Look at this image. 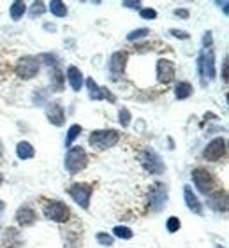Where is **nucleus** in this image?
I'll use <instances>...</instances> for the list:
<instances>
[{
  "label": "nucleus",
  "mask_w": 229,
  "mask_h": 248,
  "mask_svg": "<svg viewBox=\"0 0 229 248\" xmlns=\"http://www.w3.org/2000/svg\"><path fill=\"white\" fill-rule=\"evenodd\" d=\"M97 241H99L102 247H113V238H111L110 234H106V232L97 234Z\"/></svg>",
  "instance_id": "28"
},
{
  "label": "nucleus",
  "mask_w": 229,
  "mask_h": 248,
  "mask_svg": "<svg viewBox=\"0 0 229 248\" xmlns=\"http://www.w3.org/2000/svg\"><path fill=\"white\" fill-rule=\"evenodd\" d=\"M2 210H4V202L0 201V213H2Z\"/></svg>",
  "instance_id": "38"
},
{
  "label": "nucleus",
  "mask_w": 229,
  "mask_h": 248,
  "mask_svg": "<svg viewBox=\"0 0 229 248\" xmlns=\"http://www.w3.org/2000/svg\"><path fill=\"white\" fill-rule=\"evenodd\" d=\"M222 79L228 81V57H226L224 62H222Z\"/></svg>",
  "instance_id": "34"
},
{
  "label": "nucleus",
  "mask_w": 229,
  "mask_h": 248,
  "mask_svg": "<svg viewBox=\"0 0 229 248\" xmlns=\"http://www.w3.org/2000/svg\"><path fill=\"white\" fill-rule=\"evenodd\" d=\"M39 63H41L39 58H35V57L19 58L18 63H16V74H18L21 79H32V78L37 76Z\"/></svg>",
  "instance_id": "8"
},
{
  "label": "nucleus",
  "mask_w": 229,
  "mask_h": 248,
  "mask_svg": "<svg viewBox=\"0 0 229 248\" xmlns=\"http://www.w3.org/2000/svg\"><path fill=\"white\" fill-rule=\"evenodd\" d=\"M86 88H88V95H90V99L94 100H102V99H110L111 102L114 100V97L111 95V93H108V90H104V88H100L99 85H97L92 78H88L86 79Z\"/></svg>",
  "instance_id": "14"
},
{
  "label": "nucleus",
  "mask_w": 229,
  "mask_h": 248,
  "mask_svg": "<svg viewBox=\"0 0 229 248\" xmlns=\"http://www.w3.org/2000/svg\"><path fill=\"white\" fill-rule=\"evenodd\" d=\"M92 188L88 183H74V185L69 186V196L74 199L76 204H80L83 210H88V206H90V197H92Z\"/></svg>",
  "instance_id": "6"
},
{
  "label": "nucleus",
  "mask_w": 229,
  "mask_h": 248,
  "mask_svg": "<svg viewBox=\"0 0 229 248\" xmlns=\"http://www.w3.org/2000/svg\"><path fill=\"white\" fill-rule=\"evenodd\" d=\"M192 85L191 83H187V81H180L177 85V88H175V95H177L178 100H183L187 99V97H191L192 95Z\"/></svg>",
  "instance_id": "20"
},
{
  "label": "nucleus",
  "mask_w": 229,
  "mask_h": 248,
  "mask_svg": "<svg viewBox=\"0 0 229 248\" xmlns=\"http://www.w3.org/2000/svg\"><path fill=\"white\" fill-rule=\"evenodd\" d=\"M67 79H69V85L74 92H80L83 86V74L78 67L71 65L67 69Z\"/></svg>",
  "instance_id": "17"
},
{
  "label": "nucleus",
  "mask_w": 229,
  "mask_h": 248,
  "mask_svg": "<svg viewBox=\"0 0 229 248\" xmlns=\"http://www.w3.org/2000/svg\"><path fill=\"white\" fill-rule=\"evenodd\" d=\"M175 78V63L171 60H166V58H161L157 62V79L159 83H169Z\"/></svg>",
  "instance_id": "11"
},
{
  "label": "nucleus",
  "mask_w": 229,
  "mask_h": 248,
  "mask_svg": "<svg viewBox=\"0 0 229 248\" xmlns=\"http://www.w3.org/2000/svg\"><path fill=\"white\" fill-rule=\"evenodd\" d=\"M203 44H205V48H210L212 44V32H206L205 37H203Z\"/></svg>",
  "instance_id": "35"
},
{
  "label": "nucleus",
  "mask_w": 229,
  "mask_h": 248,
  "mask_svg": "<svg viewBox=\"0 0 229 248\" xmlns=\"http://www.w3.org/2000/svg\"><path fill=\"white\" fill-rule=\"evenodd\" d=\"M0 183H2V174H0Z\"/></svg>",
  "instance_id": "40"
},
{
  "label": "nucleus",
  "mask_w": 229,
  "mask_h": 248,
  "mask_svg": "<svg viewBox=\"0 0 229 248\" xmlns=\"http://www.w3.org/2000/svg\"><path fill=\"white\" fill-rule=\"evenodd\" d=\"M113 232L116 238H122V239L132 238V231H131L129 227H124V225H116V227L113 229Z\"/></svg>",
  "instance_id": "25"
},
{
  "label": "nucleus",
  "mask_w": 229,
  "mask_h": 248,
  "mask_svg": "<svg viewBox=\"0 0 229 248\" xmlns=\"http://www.w3.org/2000/svg\"><path fill=\"white\" fill-rule=\"evenodd\" d=\"M88 164V157H86V152L82 148V146H74V148H69L65 153V169L71 174H76V172L83 171Z\"/></svg>",
  "instance_id": "1"
},
{
  "label": "nucleus",
  "mask_w": 229,
  "mask_h": 248,
  "mask_svg": "<svg viewBox=\"0 0 229 248\" xmlns=\"http://www.w3.org/2000/svg\"><path fill=\"white\" fill-rule=\"evenodd\" d=\"M175 15L180 16V18H189V11L187 9H177L175 11Z\"/></svg>",
  "instance_id": "36"
},
{
  "label": "nucleus",
  "mask_w": 229,
  "mask_h": 248,
  "mask_svg": "<svg viewBox=\"0 0 229 248\" xmlns=\"http://www.w3.org/2000/svg\"><path fill=\"white\" fill-rule=\"evenodd\" d=\"M122 5H124V7H131V9H138V7H141V2H131V0H125V2H122Z\"/></svg>",
  "instance_id": "33"
},
{
  "label": "nucleus",
  "mask_w": 229,
  "mask_h": 248,
  "mask_svg": "<svg viewBox=\"0 0 229 248\" xmlns=\"http://www.w3.org/2000/svg\"><path fill=\"white\" fill-rule=\"evenodd\" d=\"M217 5H222V9H224V13L228 15V2H222V4H220V2H217Z\"/></svg>",
  "instance_id": "37"
},
{
  "label": "nucleus",
  "mask_w": 229,
  "mask_h": 248,
  "mask_svg": "<svg viewBox=\"0 0 229 248\" xmlns=\"http://www.w3.org/2000/svg\"><path fill=\"white\" fill-rule=\"evenodd\" d=\"M43 213L48 220L58 222V224L67 222L69 215H71V213H69V208H67L64 202H60V201H51V202H48V204L44 206Z\"/></svg>",
  "instance_id": "7"
},
{
  "label": "nucleus",
  "mask_w": 229,
  "mask_h": 248,
  "mask_svg": "<svg viewBox=\"0 0 229 248\" xmlns=\"http://www.w3.org/2000/svg\"><path fill=\"white\" fill-rule=\"evenodd\" d=\"M44 11H46V9H44V4H43V2H33L32 11H30V15H32V18H35V16L43 15Z\"/></svg>",
  "instance_id": "30"
},
{
  "label": "nucleus",
  "mask_w": 229,
  "mask_h": 248,
  "mask_svg": "<svg viewBox=\"0 0 229 248\" xmlns=\"http://www.w3.org/2000/svg\"><path fill=\"white\" fill-rule=\"evenodd\" d=\"M166 227H167L169 232H177V231L180 229V220H178L177 217H169V218H167Z\"/></svg>",
  "instance_id": "29"
},
{
  "label": "nucleus",
  "mask_w": 229,
  "mask_h": 248,
  "mask_svg": "<svg viewBox=\"0 0 229 248\" xmlns=\"http://www.w3.org/2000/svg\"><path fill=\"white\" fill-rule=\"evenodd\" d=\"M0 155H2V143H0Z\"/></svg>",
  "instance_id": "39"
},
{
  "label": "nucleus",
  "mask_w": 229,
  "mask_h": 248,
  "mask_svg": "<svg viewBox=\"0 0 229 248\" xmlns=\"http://www.w3.org/2000/svg\"><path fill=\"white\" fill-rule=\"evenodd\" d=\"M148 33H150V30L148 29H138V30H132V32L127 35V41H138V39H143V37H147Z\"/></svg>",
  "instance_id": "26"
},
{
  "label": "nucleus",
  "mask_w": 229,
  "mask_h": 248,
  "mask_svg": "<svg viewBox=\"0 0 229 248\" xmlns=\"http://www.w3.org/2000/svg\"><path fill=\"white\" fill-rule=\"evenodd\" d=\"M139 162H141V166H143L150 174H163L164 169H166L163 158L159 157V153L150 148L143 150V152L139 153Z\"/></svg>",
  "instance_id": "3"
},
{
  "label": "nucleus",
  "mask_w": 229,
  "mask_h": 248,
  "mask_svg": "<svg viewBox=\"0 0 229 248\" xmlns=\"http://www.w3.org/2000/svg\"><path fill=\"white\" fill-rule=\"evenodd\" d=\"M125 63H127V53L125 51L113 53L110 60V71L113 74H122L125 71Z\"/></svg>",
  "instance_id": "15"
},
{
  "label": "nucleus",
  "mask_w": 229,
  "mask_h": 248,
  "mask_svg": "<svg viewBox=\"0 0 229 248\" xmlns=\"http://www.w3.org/2000/svg\"><path fill=\"white\" fill-rule=\"evenodd\" d=\"M118 118H120V124H122V127H129L131 124V113L127 108H122L118 113Z\"/></svg>",
  "instance_id": "27"
},
{
  "label": "nucleus",
  "mask_w": 229,
  "mask_h": 248,
  "mask_svg": "<svg viewBox=\"0 0 229 248\" xmlns=\"http://www.w3.org/2000/svg\"><path fill=\"white\" fill-rule=\"evenodd\" d=\"M139 15H141V18L143 19H155L157 18V13H155L153 9H141Z\"/></svg>",
  "instance_id": "31"
},
{
  "label": "nucleus",
  "mask_w": 229,
  "mask_h": 248,
  "mask_svg": "<svg viewBox=\"0 0 229 248\" xmlns=\"http://www.w3.org/2000/svg\"><path fill=\"white\" fill-rule=\"evenodd\" d=\"M169 33H173V35H175V37H178V39H189V33L183 32V30L171 29V30H169Z\"/></svg>",
  "instance_id": "32"
},
{
  "label": "nucleus",
  "mask_w": 229,
  "mask_h": 248,
  "mask_svg": "<svg viewBox=\"0 0 229 248\" xmlns=\"http://www.w3.org/2000/svg\"><path fill=\"white\" fill-rule=\"evenodd\" d=\"M219 248H224V247H219Z\"/></svg>",
  "instance_id": "41"
},
{
  "label": "nucleus",
  "mask_w": 229,
  "mask_h": 248,
  "mask_svg": "<svg viewBox=\"0 0 229 248\" xmlns=\"http://www.w3.org/2000/svg\"><path fill=\"white\" fill-rule=\"evenodd\" d=\"M9 11H11V18H13V21H18V19L23 18L25 11H27V5H25V2H13Z\"/></svg>",
  "instance_id": "21"
},
{
  "label": "nucleus",
  "mask_w": 229,
  "mask_h": 248,
  "mask_svg": "<svg viewBox=\"0 0 229 248\" xmlns=\"http://www.w3.org/2000/svg\"><path fill=\"white\" fill-rule=\"evenodd\" d=\"M183 197H185V204L187 208L191 211H194V213H197V215H201L203 213V206H201L199 199L196 197V194L192 192V188L189 185L183 186Z\"/></svg>",
  "instance_id": "16"
},
{
  "label": "nucleus",
  "mask_w": 229,
  "mask_h": 248,
  "mask_svg": "<svg viewBox=\"0 0 229 248\" xmlns=\"http://www.w3.org/2000/svg\"><path fill=\"white\" fill-rule=\"evenodd\" d=\"M16 220H18V224L21 225H32L35 222V211L29 206H23V208H19L18 213H16Z\"/></svg>",
  "instance_id": "18"
},
{
  "label": "nucleus",
  "mask_w": 229,
  "mask_h": 248,
  "mask_svg": "<svg viewBox=\"0 0 229 248\" xmlns=\"http://www.w3.org/2000/svg\"><path fill=\"white\" fill-rule=\"evenodd\" d=\"M197 67H199V76L203 79H215L217 76V71H215V53L213 49L205 48L201 51L199 58H197Z\"/></svg>",
  "instance_id": "4"
},
{
  "label": "nucleus",
  "mask_w": 229,
  "mask_h": 248,
  "mask_svg": "<svg viewBox=\"0 0 229 248\" xmlns=\"http://www.w3.org/2000/svg\"><path fill=\"white\" fill-rule=\"evenodd\" d=\"M51 88H55L57 92H60L64 88V78H62V72L58 71V69H55V71L51 72Z\"/></svg>",
  "instance_id": "24"
},
{
  "label": "nucleus",
  "mask_w": 229,
  "mask_h": 248,
  "mask_svg": "<svg viewBox=\"0 0 229 248\" xmlns=\"http://www.w3.org/2000/svg\"><path fill=\"white\" fill-rule=\"evenodd\" d=\"M205 158L206 160H210V162H217L220 158L226 155V139L222 138H215L212 139L210 143L206 144L205 148Z\"/></svg>",
  "instance_id": "9"
},
{
  "label": "nucleus",
  "mask_w": 229,
  "mask_h": 248,
  "mask_svg": "<svg viewBox=\"0 0 229 248\" xmlns=\"http://www.w3.org/2000/svg\"><path fill=\"white\" fill-rule=\"evenodd\" d=\"M208 206L215 211H226L228 210V194L224 190L212 192L208 196Z\"/></svg>",
  "instance_id": "13"
},
{
  "label": "nucleus",
  "mask_w": 229,
  "mask_h": 248,
  "mask_svg": "<svg viewBox=\"0 0 229 248\" xmlns=\"http://www.w3.org/2000/svg\"><path fill=\"white\" fill-rule=\"evenodd\" d=\"M46 115H48L49 124L57 125V127H60V125L64 124V120H65L64 108L58 104V102H49V104L46 106Z\"/></svg>",
  "instance_id": "12"
},
{
  "label": "nucleus",
  "mask_w": 229,
  "mask_h": 248,
  "mask_svg": "<svg viewBox=\"0 0 229 248\" xmlns=\"http://www.w3.org/2000/svg\"><path fill=\"white\" fill-rule=\"evenodd\" d=\"M166 199H167L166 186L163 183H155L152 186V190H150V208L153 211L163 210L164 206H166Z\"/></svg>",
  "instance_id": "10"
},
{
  "label": "nucleus",
  "mask_w": 229,
  "mask_h": 248,
  "mask_svg": "<svg viewBox=\"0 0 229 248\" xmlns=\"http://www.w3.org/2000/svg\"><path fill=\"white\" fill-rule=\"evenodd\" d=\"M16 155H18V158H21V160H29V158H32L33 155H35V152H33L32 144L27 143V141H21V143H18V146H16Z\"/></svg>",
  "instance_id": "19"
},
{
  "label": "nucleus",
  "mask_w": 229,
  "mask_h": 248,
  "mask_svg": "<svg viewBox=\"0 0 229 248\" xmlns=\"http://www.w3.org/2000/svg\"><path fill=\"white\" fill-rule=\"evenodd\" d=\"M80 134H82V127H80V125H71V127H69V130H67V136H65V146H67V148H71L72 141H74Z\"/></svg>",
  "instance_id": "23"
},
{
  "label": "nucleus",
  "mask_w": 229,
  "mask_h": 248,
  "mask_svg": "<svg viewBox=\"0 0 229 248\" xmlns=\"http://www.w3.org/2000/svg\"><path fill=\"white\" fill-rule=\"evenodd\" d=\"M192 182H194L197 190L205 196H210L215 188V178L212 176L210 171H206L203 167H197L192 171Z\"/></svg>",
  "instance_id": "5"
},
{
  "label": "nucleus",
  "mask_w": 229,
  "mask_h": 248,
  "mask_svg": "<svg viewBox=\"0 0 229 248\" xmlns=\"http://www.w3.org/2000/svg\"><path fill=\"white\" fill-rule=\"evenodd\" d=\"M118 139H120V134L116 130H96V132H92L88 143L94 148L108 150L118 143Z\"/></svg>",
  "instance_id": "2"
},
{
  "label": "nucleus",
  "mask_w": 229,
  "mask_h": 248,
  "mask_svg": "<svg viewBox=\"0 0 229 248\" xmlns=\"http://www.w3.org/2000/svg\"><path fill=\"white\" fill-rule=\"evenodd\" d=\"M49 11H51V15L58 16V18H64L67 15V7L64 2L60 0H51V4H49Z\"/></svg>",
  "instance_id": "22"
}]
</instances>
